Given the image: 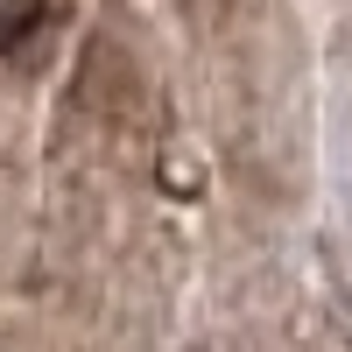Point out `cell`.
Instances as JSON below:
<instances>
[{
  "mask_svg": "<svg viewBox=\"0 0 352 352\" xmlns=\"http://www.w3.org/2000/svg\"><path fill=\"white\" fill-rule=\"evenodd\" d=\"M64 14H71V0H0V64L36 71L56 43V28H64Z\"/></svg>",
  "mask_w": 352,
  "mask_h": 352,
  "instance_id": "1",
  "label": "cell"
}]
</instances>
